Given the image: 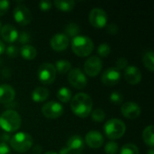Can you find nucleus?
Here are the masks:
<instances>
[{
	"instance_id": "1",
	"label": "nucleus",
	"mask_w": 154,
	"mask_h": 154,
	"mask_svg": "<svg viewBox=\"0 0 154 154\" xmlns=\"http://www.w3.org/2000/svg\"><path fill=\"white\" fill-rule=\"evenodd\" d=\"M92 98L86 93H78L70 100L72 113L80 118L88 117L92 112Z\"/></svg>"
},
{
	"instance_id": "2",
	"label": "nucleus",
	"mask_w": 154,
	"mask_h": 154,
	"mask_svg": "<svg viewBox=\"0 0 154 154\" xmlns=\"http://www.w3.org/2000/svg\"><path fill=\"white\" fill-rule=\"evenodd\" d=\"M22 119L20 115L13 110L8 109L3 112L0 116V127L6 133H14L21 127Z\"/></svg>"
},
{
	"instance_id": "3",
	"label": "nucleus",
	"mask_w": 154,
	"mask_h": 154,
	"mask_svg": "<svg viewBox=\"0 0 154 154\" xmlns=\"http://www.w3.org/2000/svg\"><path fill=\"white\" fill-rule=\"evenodd\" d=\"M71 49L77 56L88 57L94 50V42L86 35H78L72 39Z\"/></svg>"
},
{
	"instance_id": "4",
	"label": "nucleus",
	"mask_w": 154,
	"mask_h": 154,
	"mask_svg": "<svg viewBox=\"0 0 154 154\" xmlns=\"http://www.w3.org/2000/svg\"><path fill=\"white\" fill-rule=\"evenodd\" d=\"M10 145L11 147L17 152L23 153L28 152L32 146V137L23 132H19L14 134L10 139Z\"/></svg>"
},
{
	"instance_id": "5",
	"label": "nucleus",
	"mask_w": 154,
	"mask_h": 154,
	"mask_svg": "<svg viewBox=\"0 0 154 154\" xmlns=\"http://www.w3.org/2000/svg\"><path fill=\"white\" fill-rule=\"evenodd\" d=\"M126 126L125 124L117 118H113L108 120L104 125V132L106 136L110 140L120 139L125 133Z\"/></svg>"
},
{
	"instance_id": "6",
	"label": "nucleus",
	"mask_w": 154,
	"mask_h": 154,
	"mask_svg": "<svg viewBox=\"0 0 154 154\" xmlns=\"http://www.w3.org/2000/svg\"><path fill=\"white\" fill-rule=\"evenodd\" d=\"M56 69L52 63L44 62L38 69V79L43 85H51L56 78Z\"/></svg>"
},
{
	"instance_id": "7",
	"label": "nucleus",
	"mask_w": 154,
	"mask_h": 154,
	"mask_svg": "<svg viewBox=\"0 0 154 154\" xmlns=\"http://www.w3.org/2000/svg\"><path fill=\"white\" fill-rule=\"evenodd\" d=\"M68 80L69 84L76 89H83L88 84V80L85 74L79 68L71 69L69 71Z\"/></svg>"
},
{
	"instance_id": "8",
	"label": "nucleus",
	"mask_w": 154,
	"mask_h": 154,
	"mask_svg": "<svg viewBox=\"0 0 154 154\" xmlns=\"http://www.w3.org/2000/svg\"><path fill=\"white\" fill-rule=\"evenodd\" d=\"M42 113L46 118L56 119L63 115L64 109L60 103L56 101H49L42 106Z\"/></svg>"
},
{
	"instance_id": "9",
	"label": "nucleus",
	"mask_w": 154,
	"mask_h": 154,
	"mask_svg": "<svg viewBox=\"0 0 154 154\" xmlns=\"http://www.w3.org/2000/svg\"><path fill=\"white\" fill-rule=\"evenodd\" d=\"M107 14L106 12L101 8H94L90 11L88 14V20L90 24L97 28L102 29L107 23Z\"/></svg>"
},
{
	"instance_id": "10",
	"label": "nucleus",
	"mask_w": 154,
	"mask_h": 154,
	"mask_svg": "<svg viewBox=\"0 0 154 154\" xmlns=\"http://www.w3.org/2000/svg\"><path fill=\"white\" fill-rule=\"evenodd\" d=\"M102 67L101 59L97 56H91L84 63V71L89 77H96L101 72Z\"/></svg>"
},
{
	"instance_id": "11",
	"label": "nucleus",
	"mask_w": 154,
	"mask_h": 154,
	"mask_svg": "<svg viewBox=\"0 0 154 154\" xmlns=\"http://www.w3.org/2000/svg\"><path fill=\"white\" fill-rule=\"evenodd\" d=\"M13 14H14V18L15 22L22 26L27 25L32 22V14L30 10L23 5H16L14 9Z\"/></svg>"
},
{
	"instance_id": "12",
	"label": "nucleus",
	"mask_w": 154,
	"mask_h": 154,
	"mask_svg": "<svg viewBox=\"0 0 154 154\" xmlns=\"http://www.w3.org/2000/svg\"><path fill=\"white\" fill-rule=\"evenodd\" d=\"M121 79V72L116 68H109L106 69L101 76V81L105 86L111 87L116 85Z\"/></svg>"
},
{
	"instance_id": "13",
	"label": "nucleus",
	"mask_w": 154,
	"mask_h": 154,
	"mask_svg": "<svg viewBox=\"0 0 154 154\" xmlns=\"http://www.w3.org/2000/svg\"><path fill=\"white\" fill-rule=\"evenodd\" d=\"M141 107L133 101L125 102L122 105L121 113L127 119H136L141 115Z\"/></svg>"
},
{
	"instance_id": "14",
	"label": "nucleus",
	"mask_w": 154,
	"mask_h": 154,
	"mask_svg": "<svg viewBox=\"0 0 154 154\" xmlns=\"http://www.w3.org/2000/svg\"><path fill=\"white\" fill-rule=\"evenodd\" d=\"M104 136L98 131H89L85 136L86 144L92 149H98L104 144Z\"/></svg>"
},
{
	"instance_id": "15",
	"label": "nucleus",
	"mask_w": 154,
	"mask_h": 154,
	"mask_svg": "<svg viewBox=\"0 0 154 154\" xmlns=\"http://www.w3.org/2000/svg\"><path fill=\"white\" fill-rule=\"evenodd\" d=\"M85 147V143L83 138L80 135H72L70 136L68 141L67 144L64 147L69 154L79 153Z\"/></svg>"
},
{
	"instance_id": "16",
	"label": "nucleus",
	"mask_w": 154,
	"mask_h": 154,
	"mask_svg": "<svg viewBox=\"0 0 154 154\" xmlns=\"http://www.w3.org/2000/svg\"><path fill=\"white\" fill-rule=\"evenodd\" d=\"M50 44L55 51H63L68 48L69 40L64 33H56L51 37Z\"/></svg>"
},
{
	"instance_id": "17",
	"label": "nucleus",
	"mask_w": 154,
	"mask_h": 154,
	"mask_svg": "<svg viewBox=\"0 0 154 154\" xmlns=\"http://www.w3.org/2000/svg\"><path fill=\"white\" fill-rule=\"evenodd\" d=\"M124 76L125 81L131 85H136L142 80L141 70L135 66H127L125 69Z\"/></svg>"
},
{
	"instance_id": "18",
	"label": "nucleus",
	"mask_w": 154,
	"mask_h": 154,
	"mask_svg": "<svg viewBox=\"0 0 154 154\" xmlns=\"http://www.w3.org/2000/svg\"><path fill=\"white\" fill-rule=\"evenodd\" d=\"M0 35L5 42L13 43L15 41H17L19 33L16 28L12 24H5L4 26H2L0 30Z\"/></svg>"
},
{
	"instance_id": "19",
	"label": "nucleus",
	"mask_w": 154,
	"mask_h": 154,
	"mask_svg": "<svg viewBox=\"0 0 154 154\" xmlns=\"http://www.w3.org/2000/svg\"><path fill=\"white\" fill-rule=\"evenodd\" d=\"M15 91L12 86L7 84L0 85V104H9L14 101Z\"/></svg>"
},
{
	"instance_id": "20",
	"label": "nucleus",
	"mask_w": 154,
	"mask_h": 154,
	"mask_svg": "<svg viewBox=\"0 0 154 154\" xmlns=\"http://www.w3.org/2000/svg\"><path fill=\"white\" fill-rule=\"evenodd\" d=\"M49 90L44 87H37L32 92V99L35 103L44 102L49 97Z\"/></svg>"
},
{
	"instance_id": "21",
	"label": "nucleus",
	"mask_w": 154,
	"mask_h": 154,
	"mask_svg": "<svg viewBox=\"0 0 154 154\" xmlns=\"http://www.w3.org/2000/svg\"><path fill=\"white\" fill-rule=\"evenodd\" d=\"M20 53H21V56L24 59V60H34L36 55H37V51L36 49L32 46V45H30V44H25V45H23L21 50L19 51Z\"/></svg>"
},
{
	"instance_id": "22",
	"label": "nucleus",
	"mask_w": 154,
	"mask_h": 154,
	"mask_svg": "<svg viewBox=\"0 0 154 154\" xmlns=\"http://www.w3.org/2000/svg\"><path fill=\"white\" fill-rule=\"evenodd\" d=\"M53 5L58 10L63 12H69L75 7V2L72 0H56L53 2Z\"/></svg>"
},
{
	"instance_id": "23",
	"label": "nucleus",
	"mask_w": 154,
	"mask_h": 154,
	"mask_svg": "<svg viewBox=\"0 0 154 154\" xmlns=\"http://www.w3.org/2000/svg\"><path fill=\"white\" fill-rule=\"evenodd\" d=\"M143 139L146 145H148L151 148H153L154 146V134H153V126L149 125L147 126L143 133Z\"/></svg>"
},
{
	"instance_id": "24",
	"label": "nucleus",
	"mask_w": 154,
	"mask_h": 154,
	"mask_svg": "<svg viewBox=\"0 0 154 154\" xmlns=\"http://www.w3.org/2000/svg\"><path fill=\"white\" fill-rule=\"evenodd\" d=\"M54 67H55L56 72L60 74H66V73H69V71L71 69V63L68 60H60L56 61Z\"/></svg>"
},
{
	"instance_id": "25",
	"label": "nucleus",
	"mask_w": 154,
	"mask_h": 154,
	"mask_svg": "<svg viewBox=\"0 0 154 154\" xmlns=\"http://www.w3.org/2000/svg\"><path fill=\"white\" fill-rule=\"evenodd\" d=\"M143 62L144 67L149 69L150 72H153L154 70V54L152 51H148L145 52L143 58Z\"/></svg>"
},
{
	"instance_id": "26",
	"label": "nucleus",
	"mask_w": 154,
	"mask_h": 154,
	"mask_svg": "<svg viewBox=\"0 0 154 154\" xmlns=\"http://www.w3.org/2000/svg\"><path fill=\"white\" fill-rule=\"evenodd\" d=\"M71 97H72V93H71L70 89L68 88H65V87L60 88L57 92V97L62 103L69 102L71 100Z\"/></svg>"
},
{
	"instance_id": "27",
	"label": "nucleus",
	"mask_w": 154,
	"mask_h": 154,
	"mask_svg": "<svg viewBox=\"0 0 154 154\" xmlns=\"http://www.w3.org/2000/svg\"><path fill=\"white\" fill-rule=\"evenodd\" d=\"M80 32V29H79V26L76 23H69V24L66 25L65 27V35L69 38V37H71L72 39L78 35H79Z\"/></svg>"
},
{
	"instance_id": "28",
	"label": "nucleus",
	"mask_w": 154,
	"mask_h": 154,
	"mask_svg": "<svg viewBox=\"0 0 154 154\" xmlns=\"http://www.w3.org/2000/svg\"><path fill=\"white\" fill-rule=\"evenodd\" d=\"M119 154H140V152L138 147L135 144L126 143L121 148Z\"/></svg>"
},
{
	"instance_id": "29",
	"label": "nucleus",
	"mask_w": 154,
	"mask_h": 154,
	"mask_svg": "<svg viewBox=\"0 0 154 154\" xmlns=\"http://www.w3.org/2000/svg\"><path fill=\"white\" fill-rule=\"evenodd\" d=\"M91 117L93 121L97 123H102L106 118V112L101 108H96L91 113Z\"/></svg>"
},
{
	"instance_id": "30",
	"label": "nucleus",
	"mask_w": 154,
	"mask_h": 154,
	"mask_svg": "<svg viewBox=\"0 0 154 154\" xmlns=\"http://www.w3.org/2000/svg\"><path fill=\"white\" fill-rule=\"evenodd\" d=\"M110 52H111V47L106 42L101 43L98 46V48H97V53H98V55L101 56V57H103V58L107 57L110 54Z\"/></svg>"
},
{
	"instance_id": "31",
	"label": "nucleus",
	"mask_w": 154,
	"mask_h": 154,
	"mask_svg": "<svg viewBox=\"0 0 154 154\" xmlns=\"http://www.w3.org/2000/svg\"><path fill=\"white\" fill-rule=\"evenodd\" d=\"M119 151L118 144L115 142H108L105 145V152L106 154H116Z\"/></svg>"
},
{
	"instance_id": "32",
	"label": "nucleus",
	"mask_w": 154,
	"mask_h": 154,
	"mask_svg": "<svg viewBox=\"0 0 154 154\" xmlns=\"http://www.w3.org/2000/svg\"><path fill=\"white\" fill-rule=\"evenodd\" d=\"M110 101L116 105H120L122 104L123 100H124V96L122 95L121 92L118 91H114L111 95H110Z\"/></svg>"
},
{
	"instance_id": "33",
	"label": "nucleus",
	"mask_w": 154,
	"mask_h": 154,
	"mask_svg": "<svg viewBox=\"0 0 154 154\" xmlns=\"http://www.w3.org/2000/svg\"><path fill=\"white\" fill-rule=\"evenodd\" d=\"M5 53L10 58H15L19 53V50L14 45H9L5 48Z\"/></svg>"
},
{
	"instance_id": "34",
	"label": "nucleus",
	"mask_w": 154,
	"mask_h": 154,
	"mask_svg": "<svg viewBox=\"0 0 154 154\" xmlns=\"http://www.w3.org/2000/svg\"><path fill=\"white\" fill-rule=\"evenodd\" d=\"M19 42L23 45L27 44L30 41H31V36L27 32H22L19 35H18V39Z\"/></svg>"
},
{
	"instance_id": "35",
	"label": "nucleus",
	"mask_w": 154,
	"mask_h": 154,
	"mask_svg": "<svg viewBox=\"0 0 154 154\" xmlns=\"http://www.w3.org/2000/svg\"><path fill=\"white\" fill-rule=\"evenodd\" d=\"M128 66V60L126 58L121 57L116 60V69L120 71L122 69H125Z\"/></svg>"
},
{
	"instance_id": "36",
	"label": "nucleus",
	"mask_w": 154,
	"mask_h": 154,
	"mask_svg": "<svg viewBox=\"0 0 154 154\" xmlns=\"http://www.w3.org/2000/svg\"><path fill=\"white\" fill-rule=\"evenodd\" d=\"M52 6V3L51 1H41L39 3V8L42 10V11H49Z\"/></svg>"
},
{
	"instance_id": "37",
	"label": "nucleus",
	"mask_w": 154,
	"mask_h": 154,
	"mask_svg": "<svg viewBox=\"0 0 154 154\" xmlns=\"http://www.w3.org/2000/svg\"><path fill=\"white\" fill-rule=\"evenodd\" d=\"M9 5H10L9 1H6V0L0 1V16L4 15L7 12V10L9 8Z\"/></svg>"
},
{
	"instance_id": "38",
	"label": "nucleus",
	"mask_w": 154,
	"mask_h": 154,
	"mask_svg": "<svg viewBox=\"0 0 154 154\" xmlns=\"http://www.w3.org/2000/svg\"><path fill=\"white\" fill-rule=\"evenodd\" d=\"M0 154H11V150L8 144L0 143Z\"/></svg>"
},
{
	"instance_id": "39",
	"label": "nucleus",
	"mask_w": 154,
	"mask_h": 154,
	"mask_svg": "<svg viewBox=\"0 0 154 154\" xmlns=\"http://www.w3.org/2000/svg\"><path fill=\"white\" fill-rule=\"evenodd\" d=\"M107 32L111 34H116L118 32V27L115 23H110L107 25Z\"/></svg>"
},
{
	"instance_id": "40",
	"label": "nucleus",
	"mask_w": 154,
	"mask_h": 154,
	"mask_svg": "<svg viewBox=\"0 0 154 154\" xmlns=\"http://www.w3.org/2000/svg\"><path fill=\"white\" fill-rule=\"evenodd\" d=\"M10 139H11V136H10L8 134H3V135L0 137V141H1V143H6V144H7V143H9V142H10Z\"/></svg>"
},
{
	"instance_id": "41",
	"label": "nucleus",
	"mask_w": 154,
	"mask_h": 154,
	"mask_svg": "<svg viewBox=\"0 0 154 154\" xmlns=\"http://www.w3.org/2000/svg\"><path fill=\"white\" fill-rule=\"evenodd\" d=\"M5 51V43L0 40V55H1V54H3Z\"/></svg>"
},
{
	"instance_id": "42",
	"label": "nucleus",
	"mask_w": 154,
	"mask_h": 154,
	"mask_svg": "<svg viewBox=\"0 0 154 154\" xmlns=\"http://www.w3.org/2000/svg\"><path fill=\"white\" fill-rule=\"evenodd\" d=\"M44 154H59L56 152H53V151H49V152H46Z\"/></svg>"
},
{
	"instance_id": "43",
	"label": "nucleus",
	"mask_w": 154,
	"mask_h": 154,
	"mask_svg": "<svg viewBox=\"0 0 154 154\" xmlns=\"http://www.w3.org/2000/svg\"><path fill=\"white\" fill-rule=\"evenodd\" d=\"M147 154H154V150L153 148H151L149 151H148V152H147Z\"/></svg>"
},
{
	"instance_id": "44",
	"label": "nucleus",
	"mask_w": 154,
	"mask_h": 154,
	"mask_svg": "<svg viewBox=\"0 0 154 154\" xmlns=\"http://www.w3.org/2000/svg\"><path fill=\"white\" fill-rule=\"evenodd\" d=\"M1 28H2V24H1V22H0V30H1Z\"/></svg>"
},
{
	"instance_id": "45",
	"label": "nucleus",
	"mask_w": 154,
	"mask_h": 154,
	"mask_svg": "<svg viewBox=\"0 0 154 154\" xmlns=\"http://www.w3.org/2000/svg\"><path fill=\"white\" fill-rule=\"evenodd\" d=\"M77 154H81V153H77Z\"/></svg>"
}]
</instances>
